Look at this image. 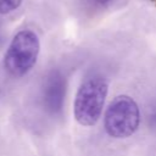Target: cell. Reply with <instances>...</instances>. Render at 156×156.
Masks as SVG:
<instances>
[{"label": "cell", "mask_w": 156, "mask_h": 156, "mask_svg": "<svg viewBox=\"0 0 156 156\" xmlns=\"http://www.w3.org/2000/svg\"><path fill=\"white\" fill-rule=\"evenodd\" d=\"M108 83L102 74L93 73L84 78L74 99V117L80 126H94L102 112Z\"/></svg>", "instance_id": "6da1fadb"}, {"label": "cell", "mask_w": 156, "mask_h": 156, "mask_svg": "<svg viewBox=\"0 0 156 156\" xmlns=\"http://www.w3.org/2000/svg\"><path fill=\"white\" fill-rule=\"evenodd\" d=\"M40 51V40L32 29H22L12 38L5 56L4 66L12 77L26 76L37 63Z\"/></svg>", "instance_id": "7a4b0ae2"}, {"label": "cell", "mask_w": 156, "mask_h": 156, "mask_svg": "<svg viewBox=\"0 0 156 156\" xmlns=\"http://www.w3.org/2000/svg\"><path fill=\"white\" fill-rule=\"evenodd\" d=\"M140 123L138 104L128 95L116 96L106 108L104 127L106 133L116 139L128 138L134 134Z\"/></svg>", "instance_id": "3957f363"}, {"label": "cell", "mask_w": 156, "mask_h": 156, "mask_svg": "<svg viewBox=\"0 0 156 156\" xmlns=\"http://www.w3.org/2000/svg\"><path fill=\"white\" fill-rule=\"evenodd\" d=\"M66 78L60 69H51L43 83L41 101L45 111L51 116L61 113L66 98Z\"/></svg>", "instance_id": "277c9868"}, {"label": "cell", "mask_w": 156, "mask_h": 156, "mask_svg": "<svg viewBox=\"0 0 156 156\" xmlns=\"http://www.w3.org/2000/svg\"><path fill=\"white\" fill-rule=\"evenodd\" d=\"M22 4V0H0V13L6 15L17 10Z\"/></svg>", "instance_id": "5b68a950"}, {"label": "cell", "mask_w": 156, "mask_h": 156, "mask_svg": "<svg viewBox=\"0 0 156 156\" xmlns=\"http://www.w3.org/2000/svg\"><path fill=\"white\" fill-rule=\"evenodd\" d=\"M112 0H90V2H93L96 6H106L111 2Z\"/></svg>", "instance_id": "8992f818"}]
</instances>
